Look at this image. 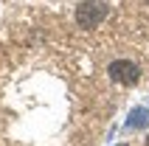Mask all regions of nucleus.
<instances>
[{"label":"nucleus","mask_w":149,"mask_h":146,"mask_svg":"<svg viewBox=\"0 0 149 146\" xmlns=\"http://www.w3.org/2000/svg\"><path fill=\"white\" fill-rule=\"evenodd\" d=\"M110 79L116 81V84H138L141 81V67L135 65V62H130V59H116V62H110L107 67Z\"/></svg>","instance_id":"nucleus-2"},{"label":"nucleus","mask_w":149,"mask_h":146,"mask_svg":"<svg viewBox=\"0 0 149 146\" xmlns=\"http://www.w3.org/2000/svg\"><path fill=\"white\" fill-rule=\"evenodd\" d=\"M107 14H110L107 0H82L76 6V25L79 28H99Z\"/></svg>","instance_id":"nucleus-1"},{"label":"nucleus","mask_w":149,"mask_h":146,"mask_svg":"<svg viewBox=\"0 0 149 146\" xmlns=\"http://www.w3.org/2000/svg\"><path fill=\"white\" fill-rule=\"evenodd\" d=\"M146 146H149V135H146Z\"/></svg>","instance_id":"nucleus-4"},{"label":"nucleus","mask_w":149,"mask_h":146,"mask_svg":"<svg viewBox=\"0 0 149 146\" xmlns=\"http://www.w3.org/2000/svg\"><path fill=\"white\" fill-rule=\"evenodd\" d=\"M118 146H127V143H118Z\"/></svg>","instance_id":"nucleus-5"},{"label":"nucleus","mask_w":149,"mask_h":146,"mask_svg":"<svg viewBox=\"0 0 149 146\" xmlns=\"http://www.w3.org/2000/svg\"><path fill=\"white\" fill-rule=\"evenodd\" d=\"M146 124V113L143 110H132V115H130V127H143Z\"/></svg>","instance_id":"nucleus-3"}]
</instances>
